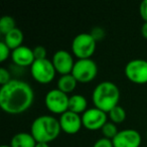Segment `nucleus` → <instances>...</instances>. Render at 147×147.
Masks as SVG:
<instances>
[{"mask_svg": "<svg viewBox=\"0 0 147 147\" xmlns=\"http://www.w3.org/2000/svg\"><path fill=\"white\" fill-rule=\"evenodd\" d=\"M34 92L30 85L21 80H11L0 89V107L10 115H18L31 107Z\"/></svg>", "mask_w": 147, "mask_h": 147, "instance_id": "nucleus-1", "label": "nucleus"}, {"mask_svg": "<svg viewBox=\"0 0 147 147\" xmlns=\"http://www.w3.org/2000/svg\"><path fill=\"white\" fill-rule=\"evenodd\" d=\"M92 100L96 108L108 114L113 108L118 106L120 90L114 83L104 81L95 87L92 94Z\"/></svg>", "mask_w": 147, "mask_h": 147, "instance_id": "nucleus-2", "label": "nucleus"}, {"mask_svg": "<svg viewBox=\"0 0 147 147\" xmlns=\"http://www.w3.org/2000/svg\"><path fill=\"white\" fill-rule=\"evenodd\" d=\"M61 131L59 121L51 115H42L33 120L30 134L36 142L49 143L59 137Z\"/></svg>", "mask_w": 147, "mask_h": 147, "instance_id": "nucleus-3", "label": "nucleus"}, {"mask_svg": "<svg viewBox=\"0 0 147 147\" xmlns=\"http://www.w3.org/2000/svg\"><path fill=\"white\" fill-rule=\"evenodd\" d=\"M97 41L91 33L83 32L76 35L71 42V51L74 55L78 57V59H91L96 51Z\"/></svg>", "mask_w": 147, "mask_h": 147, "instance_id": "nucleus-4", "label": "nucleus"}, {"mask_svg": "<svg viewBox=\"0 0 147 147\" xmlns=\"http://www.w3.org/2000/svg\"><path fill=\"white\" fill-rule=\"evenodd\" d=\"M98 65L92 59H78L75 63L71 75L78 83L88 84L97 77Z\"/></svg>", "mask_w": 147, "mask_h": 147, "instance_id": "nucleus-5", "label": "nucleus"}, {"mask_svg": "<svg viewBox=\"0 0 147 147\" xmlns=\"http://www.w3.org/2000/svg\"><path fill=\"white\" fill-rule=\"evenodd\" d=\"M30 73L32 78L37 83L45 85L53 82L57 71L53 67V61L49 59H35L30 67Z\"/></svg>", "mask_w": 147, "mask_h": 147, "instance_id": "nucleus-6", "label": "nucleus"}, {"mask_svg": "<svg viewBox=\"0 0 147 147\" xmlns=\"http://www.w3.org/2000/svg\"><path fill=\"white\" fill-rule=\"evenodd\" d=\"M69 99L67 94L59 91V89H53L49 91L45 97V104L47 110L53 114H63L69 110Z\"/></svg>", "mask_w": 147, "mask_h": 147, "instance_id": "nucleus-7", "label": "nucleus"}, {"mask_svg": "<svg viewBox=\"0 0 147 147\" xmlns=\"http://www.w3.org/2000/svg\"><path fill=\"white\" fill-rule=\"evenodd\" d=\"M124 73L130 82L137 85L147 83V61L141 59H132L125 65Z\"/></svg>", "mask_w": 147, "mask_h": 147, "instance_id": "nucleus-8", "label": "nucleus"}, {"mask_svg": "<svg viewBox=\"0 0 147 147\" xmlns=\"http://www.w3.org/2000/svg\"><path fill=\"white\" fill-rule=\"evenodd\" d=\"M107 119H108L107 113L96 107L88 109L82 114L83 126L90 131L101 130L103 126L108 122Z\"/></svg>", "mask_w": 147, "mask_h": 147, "instance_id": "nucleus-9", "label": "nucleus"}, {"mask_svg": "<svg viewBox=\"0 0 147 147\" xmlns=\"http://www.w3.org/2000/svg\"><path fill=\"white\" fill-rule=\"evenodd\" d=\"M53 65L55 67L57 73H59L61 76L71 74L74 69V65L76 61H74V57L69 51L59 49L55 51L53 57Z\"/></svg>", "mask_w": 147, "mask_h": 147, "instance_id": "nucleus-10", "label": "nucleus"}, {"mask_svg": "<svg viewBox=\"0 0 147 147\" xmlns=\"http://www.w3.org/2000/svg\"><path fill=\"white\" fill-rule=\"evenodd\" d=\"M140 133L135 129H124L119 131L112 140L114 147H139L141 145Z\"/></svg>", "mask_w": 147, "mask_h": 147, "instance_id": "nucleus-11", "label": "nucleus"}, {"mask_svg": "<svg viewBox=\"0 0 147 147\" xmlns=\"http://www.w3.org/2000/svg\"><path fill=\"white\" fill-rule=\"evenodd\" d=\"M59 121L61 131H63L67 134H76L83 127L82 116L69 110L61 115Z\"/></svg>", "mask_w": 147, "mask_h": 147, "instance_id": "nucleus-12", "label": "nucleus"}, {"mask_svg": "<svg viewBox=\"0 0 147 147\" xmlns=\"http://www.w3.org/2000/svg\"><path fill=\"white\" fill-rule=\"evenodd\" d=\"M11 59L13 63L18 67H31L35 61L33 49L26 45H21L13 49L11 53Z\"/></svg>", "mask_w": 147, "mask_h": 147, "instance_id": "nucleus-13", "label": "nucleus"}, {"mask_svg": "<svg viewBox=\"0 0 147 147\" xmlns=\"http://www.w3.org/2000/svg\"><path fill=\"white\" fill-rule=\"evenodd\" d=\"M36 140L33 138L30 133L20 132L15 134L11 138L10 146L11 147H35Z\"/></svg>", "mask_w": 147, "mask_h": 147, "instance_id": "nucleus-14", "label": "nucleus"}, {"mask_svg": "<svg viewBox=\"0 0 147 147\" xmlns=\"http://www.w3.org/2000/svg\"><path fill=\"white\" fill-rule=\"evenodd\" d=\"M87 106H88V102H87V99L83 95L75 94L69 97V111H71V112L80 115L88 110Z\"/></svg>", "mask_w": 147, "mask_h": 147, "instance_id": "nucleus-15", "label": "nucleus"}, {"mask_svg": "<svg viewBox=\"0 0 147 147\" xmlns=\"http://www.w3.org/2000/svg\"><path fill=\"white\" fill-rule=\"evenodd\" d=\"M24 38V35L23 32L21 31V29L19 28H15L12 31H10L9 33H7L6 35H4V42L6 43V45L11 49H17V47H21L22 45V41Z\"/></svg>", "mask_w": 147, "mask_h": 147, "instance_id": "nucleus-16", "label": "nucleus"}, {"mask_svg": "<svg viewBox=\"0 0 147 147\" xmlns=\"http://www.w3.org/2000/svg\"><path fill=\"white\" fill-rule=\"evenodd\" d=\"M77 84L78 82L75 79V77L71 74H69V75L61 76V78L57 81V89L65 94H69L76 89Z\"/></svg>", "mask_w": 147, "mask_h": 147, "instance_id": "nucleus-17", "label": "nucleus"}, {"mask_svg": "<svg viewBox=\"0 0 147 147\" xmlns=\"http://www.w3.org/2000/svg\"><path fill=\"white\" fill-rule=\"evenodd\" d=\"M16 28V21L12 16L4 15L0 19V32L3 35H6L13 29Z\"/></svg>", "mask_w": 147, "mask_h": 147, "instance_id": "nucleus-18", "label": "nucleus"}, {"mask_svg": "<svg viewBox=\"0 0 147 147\" xmlns=\"http://www.w3.org/2000/svg\"><path fill=\"white\" fill-rule=\"evenodd\" d=\"M108 116L111 122L115 123V124H120V123L124 122L126 119V111L124 110L123 107L118 105L108 113Z\"/></svg>", "mask_w": 147, "mask_h": 147, "instance_id": "nucleus-19", "label": "nucleus"}, {"mask_svg": "<svg viewBox=\"0 0 147 147\" xmlns=\"http://www.w3.org/2000/svg\"><path fill=\"white\" fill-rule=\"evenodd\" d=\"M101 131H102V134L105 138L111 139V140H113V139L116 137V135L119 133L116 124L111 122V121H108V122L103 126V128L101 129Z\"/></svg>", "mask_w": 147, "mask_h": 147, "instance_id": "nucleus-20", "label": "nucleus"}, {"mask_svg": "<svg viewBox=\"0 0 147 147\" xmlns=\"http://www.w3.org/2000/svg\"><path fill=\"white\" fill-rule=\"evenodd\" d=\"M10 55V49L6 45L4 41L0 42V61H5Z\"/></svg>", "mask_w": 147, "mask_h": 147, "instance_id": "nucleus-21", "label": "nucleus"}, {"mask_svg": "<svg viewBox=\"0 0 147 147\" xmlns=\"http://www.w3.org/2000/svg\"><path fill=\"white\" fill-rule=\"evenodd\" d=\"M47 49L42 45H36L33 49V55L35 59H47Z\"/></svg>", "mask_w": 147, "mask_h": 147, "instance_id": "nucleus-22", "label": "nucleus"}, {"mask_svg": "<svg viewBox=\"0 0 147 147\" xmlns=\"http://www.w3.org/2000/svg\"><path fill=\"white\" fill-rule=\"evenodd\" d=\"M11 80L12 79H11L9 71L6 69H4V67H1L0 69V84H1V86L8 84Z\"/></svg>", "mask_w": 147, "mask_h": 147, "instance_id": "nucleus-23", "label": "nucleus"}, {"mask_svg": "<svg viewBox=\"0 0 147 147\" xmlns=\"http://www.w3.org/2000/svg\"><path fill=\"white\" fill-rule=\"evenodd\" d=\"M93 147H114L113 145V142L111 139H108V138H100L94 143Z\"/></svg>", "mask_w": 147, "mask_h": 147, "instance_id": "nucleus-24", "label": "nucleus"}, {"mask_svg": "<svg viewBox=\"0 0 147 147\" xmlns=\"http://www.w3.org/2000/svg\"><path fill=\"white\" fill-rule=\"evenodd\" d=\"M91 35L94 37L95 40L99 41V40H101V39L104 38L105 31L103 30L101 27H95V28H93V30L91 31Z\"/></svg>", "mask_w": 147, "mask_h": 147, "instance_id": "nucleus-25", "label": "nucleus"}, {"mask_svg": "<svg viewBox=\"0 0 147 147\" xmlns=\"http://www.w3.org/2000/svg\"><path fill=\"white\" fill-rule=\"evenodd\" d=\"M140 15L141 18L144 20V22H147V0H143L140 4Z\"/></svg>", "mask_w": 147, "mask_h": 147, "instance_id": "nucleus-26", "label": "nucleus"}, {"mask_svg": "<svg viewBox=\"0 0 147 147\" xmlns=\"http://www.w3.org/2000/svg\"><path fill=\"white\" fill-rule=\"evenodd\" d=\"M141 34L144 38L147 39V22H144L141 26Z\"/></svg>", "mask_w": 147, "mask_h": 147, "instance_id": "nucleus-27", "label": "nucleus"}, {"mask_svg": "<svg viewBox=\"0 0 147 147\" xmlns=\"http://www.w3.org/2000/svg\"><path fill=\"white\" fill-rule=\"evenodd\" d=\"M35 147H49V143H41V142H37Z\"/></svg>", "mask_w": 147, "mask_h": 147, "instance_id": "nucleus-28", "label": "nucleus"}, {"mask_svg": "<svg viewBox=\"0 0 147 147\" xmlns=\"http://www.w3.org/2000/svg\"><path fill=\"white\" fill-rule=\"evenodd\" d=\"M1 147H11L10 145H2Z\"/></svg>", "mask_w": 147, "mask_h": 147, "instance_id": "nucleus-29", "label": "nucleus"}, {"mask_svg": "<svg viewBox=\"0 0 147 147\" xmlns=\"http://www.w3.org/2000/svg\"><path fill=\"white\" fill-rule=\"evenodd\" d=\"M146 137H147V131H146Z\"/></svg>", "mask_w": 147, "mask_h": 147, "instance_id": "nucleus-30", "label": "nucleus"}]
</instances>
